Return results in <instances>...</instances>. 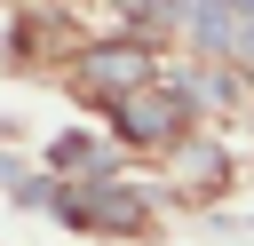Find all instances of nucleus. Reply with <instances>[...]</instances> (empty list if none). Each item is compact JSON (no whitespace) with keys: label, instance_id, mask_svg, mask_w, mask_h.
<instances>
[{"label":"nucleus","instance_id":"nucleus-1","mask_svg":"<svg viewBox=\"0 0 254 246\" xmlns=\"http://www.w3.org/2000/svg\"><path fill=\"white\" fill-rule=\"evenodd\" d=\"M111 127H119V143H135V151H183V143H190V103L175 95V79H151V87H135L127 103H111Z\"/></svg>","mask_w":254,"mask_h":246},{"label":"nucleus","instance_id":"nucleus-2","mask_svg":"<svg viewBox=\"0 0 254 246\" xmlns=\"http://www.w3.org/2000/svg\"><path fill=\"white\" fill-rule=\"evenodd\" d=\"M190 40L206 48V56H222V63H238L246 79H254V0H190Z\"/></svg>","mask_w":254,"mask_h":246},{"label":"nucleus","instance_id":"nucleus-3","mask_svg":"<svg viewBox=\"0 0 254 246\" xmlns=\"http://www.w3.org/2000/svg\"><path fill=\"white\" fill-rule=\"evenodd\" d=\"M79 87L103 103H127L135 87H151V48L143 40H95L79 48Z\"/></svg>","mask_w":254,"mask_h":246},{"label":"nucleus","instance_id":"nucleus-4","mask_svg":"<svg viewBox=\"0 0 254 246\" xmlns=\"http://www.w3.org/2000/svg\"><path fill=\"white\" fill-rule=\"evenodd\" d=\"M56 214H64V222H79V230H135V222H143L135 190H119V183H87V190H64V198H56Z\"/></svg>","mask_w":254,"mask_h":246},{"label":"nucleus","instance_id":"nucleus-5","mask_svg":"<svg viewBox=\"0 0 254 246\" xmlns=\"http://www.w3.org/2000/svg\"><path fill=\"white\" fill-rule=\"evenodd\" d=\"M175 183H183V190H198V198H214V190L230 183V159H222L206 135H190V143L175 151Z\"/></svg>","mask_w":254,"mask_h":246},{"label":"nucleus","instance_id":"nucleus-6","mask_svg":"<svg viewBox=\"0 0 254 246\" xmlns=\"http://www.w3.org/2000/svg\"><path fill=\"white\" fill-rule=\"evenodd\" d=\"M48 167H64V175H103V167H111V151H95V143L64 135V143H48Z\"/></svg>","mask_w":254,"mask_h":246},{"label":"nucleus","instance_id":"nucleus-7","mask_svg":"<svg viewBox=\"0 0 254 246\" xmlns=\"http://www.w3.org/2000/svg\"><path fill=\"white\" fill-rule=\"evenodd\" d=\"M246 119H254V79H246Z\"/></svg>","mask_w":254,"mask_h":246}]
</instances>
